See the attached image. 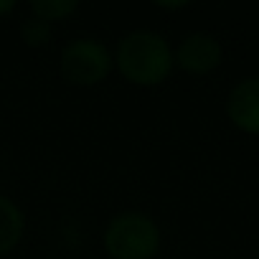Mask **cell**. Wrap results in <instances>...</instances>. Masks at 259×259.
<instances>
[{
  "mask_svg": "<svg viewBox=\"0 0 259 259\" xmlns=\"http://www.w3.org/2000/svg\"><path fill=\"white\" fill-rule=\"evenodd\" d=\"M155 6L163 8V11H181V8H188V0H170V3H165V0H155Z\"/></svg>",
  "mask_w": 259,
  "mask_h": 259,
  "instance_id": "9c48e42d",
  "label": "cell"
},
{
  "mask_svg": "<svg viewBox=\"0 0 259 259\" xmlns=\"http://www.w3.org/2000/svg\"><path fill=\"white\" fill-rule=\"evenodd\" d=\"M16 11V0H0V18Z\"/></svg>",
  "mask_w": 259,
  "mask_h": 259,
  "instance_id": "30bf717a",
  "label": "cell"
},
{
  "mask_svg": "<svg viewBox=\"0 0 259 259\" xmlns=\"http://www.w3.org/2000/svg\"><path fill=\"white\" fill-rule=\"evenodd\" d=\"M31 16L54 23V21H64L69 16H74L79 11L76 0H31Z\"/></svg>",
  "mask_w": 259,
  "mask_h": 259,
  "instance_id": "52a82bcc",
  "label": "cell"
},
{
  "mask_svg": "<svg viewBox=\"0 0 259 259\" xmlns=\"http://www.w3.org/2000/svg\"><path fill=\"white\" fill-rule=\"evenodd\" d=\"M114 56L109 46L94 36L71 38L59 54V74L74 87H94L109 76Z\"/></svg>",
  "mask_w": 259,
  "mask_h": 259,
  "instance_id": "3957f363",
  "label": "cell"
},
{
  "mask_svg": "<svg viewBox=\"0 0 259 259\" xmlns=\"http://www.w3.org/2000/svg\"><path fill=\"white\" fill-rule=\"evenodd\" d=\"M26 231V213L21 206L11 198L0 193V256L13 251Z\"/></svg>",
  "mask_w": 259,
  "mask_h": 259,
  "instance_id": "8992f818",
  "label": "cell"
},
{
  "mask_svg": "<svg viewBox=\"0 0 259 259\" xmlns=\"http://www.w3.org/2000/svg\"><path fill=\"white\" fill-rule=\"evenodd\" d=\"M114 66L119 74L135 87H158L163 84L173 64V46L168 38L153 28H133L127 31L114 49Z\"/></svg>",
  "mask_w": 259,
  "mask_h": 259,
  "instance_id": "6da1fadb",
  "label": "cell"
},
{
  "mask_svg": "<svg viewBox=\"0 0 259 259\" xmlns=\"http://www.w3.org/2000/svg\"><path fill=\"white\" fill-rule=\"evenodd\" d=\"M104 249L112 259H153L160 251V226L145 211H119L104 226Z\"/></svg>",
  "mask_w": 259,
  "mask_h": 259,
  "instance_id": "7a4b0ae2",
  "label": "cell"
},
{
  "mask_svg": "<svg viewBox=\"0 0 259 259\" xmlns=\"http://www.w3.org/2000/svg\"><path fill=\"white\" fill-rule=\"evenodd\" d=\"M221 59H224L221 41L208 31H193L183 36L181 44L173 49V64L193 76L211 74L213 69L221 66Z\"/></svg>",
  "mask_w": 259,
  "mask_h": 259,
  "instance_id": "277c9868",
  "label": "cell"
},
{
  "mask_svg": "<svg viewBox=\"0 0 259 259\" xmlns=\"http://www.w3.org/2000/svg\"><path fill=\"white\" fill-rule=\"evenodd\" d=\"M226 117L241 133L259 135V76H244L229 89Z\"/></svg>",
  "mask_w": 259,
  "mask_h": 259,
  "instance_id": "5b68a950",
  "label": "cell"
},
{
  "mask_svg": "<svg viewBox=\"0 0 259 259\" xmlns=\"http://www.w3.org/2000/svg\"><path fill=\"white\" fill-rule=\"evenodd\" d=\"M51 23L36 18V16H28L23 23H21V38L28 44V46H46L51 41Z\"/></svg>",
  "mask_w": 259,
  "mask_h": 259,
  "instance_id": "ba28073f",
  "label": "cell"
}]
</instances>
